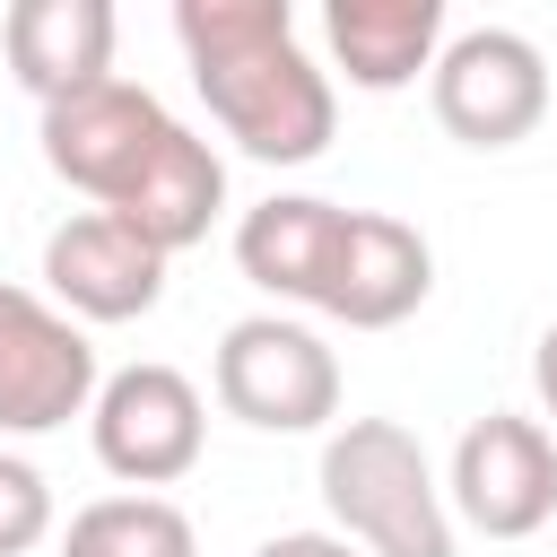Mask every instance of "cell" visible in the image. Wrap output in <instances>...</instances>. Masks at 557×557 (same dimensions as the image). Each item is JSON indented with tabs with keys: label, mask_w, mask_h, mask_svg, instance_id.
<instances>
[{
	"label": "cell",
	"mask_w": 557,
	"mask_h": 557,
	"mask_svg": "<svg viewBox=\"0 0 557 557\" xmlns=\"http://www.w3.org/2000/svg\"><path fill=\"white\" fill-rule=\"evenodd\" d=\"M52 540V479L26 453H0V557H26Z\"/></svg>",
	"instance_id": "cell-16"
},
{
	"label": "cell",
	"mask_w": 557,
	"mask_h": 557,
	"mask_svg": "<svg viewBox=\"0 0 557 557\" xmlns=\"http://www.w3.org/2000/svg\"><path fill=\"white\" fill-rule=\"evenodd\" d=\"M0 52L35 104H61V96L113 78V0H9Z\"/></svg>",
	"instance_id": "cell-11"
},
{
	"label": "cell",
	"mask_w": 557,
	"mask_h": 557,
	"mask_svg": "<svg viewBox=\"0 0 557 557\" xmlns=\"http://www.w3.org/2000/svg\"><path fill=\"white\" fill-rule=\"evenodd\" d=\"M444 505L487 531V540H531L557 522V435L522 409H487L461 426L453 470H444Z\"/></svg>",
	"instance_id": "cell-6"
},
{
	"label": "cell",
	"mask_w": 557,
	"mask_h": 557,
	"mask_svg": "<svg viewBox=\"0 0 557 557\" xmlns=\"http://www.w3.org/2000/svg\"><path fill=\"white\" fill-rule=\"evenodd\" d=\"M339 226H348L339 200H322V191H270V200L244 209V226H235V270H244L261 296H278V305H322Z\"/></svg>",
	"instance_id": "cell-13"
},
{
	"label": "cell",
	"mask_w": 557,
	"mask_h": 557,
	"mask_svg": "<svg viewBox=\"0 0 557 557\" xmlns=\"http://www.w3.org/2000/svg\"><path fill=\"white\" fill-rule=\"evenodd\" d=\"M218 209H226V157H218L191 122H174V131L157 139V157L139 165V183H131L104 218H122L139 244H157V252L174 261V252H191V244L218 226Z\"/></svg>",
	"instance_id": "cell-12"
},
{
	"label": "cell",
	"mask_w": 557,
	"mask_h": 557,
	"mask_svg": "<svg viewBox=\"0 0 557 557\" xmlns=\"http://www.w3.org/2000/svg\"><path fill=\"white\" fill-rule=\"evenodd\" d=\"M322 505L357 557H453L444 479L400 418H348L322 435Z\"/></svg>",
	"instance_id": "cell-2"
},
{
	"label": "cell",
	"mask_w": 557,
	"mask_h": 557,
	"mask_svg": "<svg viewBox=\"0 0 557 557\" xmlns=\"http://www.w3.org/2000/svg\"><path fill=\"white\" fill-rule=\"evenodd\" d=\"M165 131H174V113H165L148 87L96 78V87L44 104V131H35V139H44V165H52L70 191H87L96 209H113V200L139 183V165L157 157Z\"/></svg>",
	"instance_id": "cell-8"
},
{
	"label": "cell",
	"mask_w": 557,
	"mask_h": 557,
	"mask_svg": "<svg viewBox=\"0 0 557 557\" xmlns=\"http://www.w3.org/2000/svg\"><path fill=\"white\" fill-rule=\"evenodd\" d=\"M322 35H331V61H339L348 87L392 96L418 70H435V52H444V0H331Z\"/></svg>",
	"instance_id": "cell-14"
},
{
	"label": "cell",
	"mask_w": 557,
	"mask_h": 557,
	"mask_svg": "<svg viewBox=\"0 0 557 557\" xmlns=\"http://www.w3.org/2000/svg\"><path fill=\"white\" fill-rule=\"evenodd\" d=\"M209 392L226 418H244L261 435H313L339 418V357L322 331H305L287 313H244L218 339Z\"/></svg>",
	"instance_id": "cell-3"
},
{
	"label": "cell",
	"mask_w": 557,
	"mask_h": 557,
	"mask_svg": "<svg viewBox=\"0 0 557 557\" xmlns=\"http://www.w3.org/2000/svg\"><path fill=\"white\" fill-rule=\"evenodd\" d=\"M87 435H96V461H104L122 487L157 496V487H174V479L200 470L209 409H200V383H191V374L139 357V366H122V374L96 383V400H87Z\"/></svg>",
	"instance_id": "cell-4"
},
{
	"label": "cell",
	"mask_w": 557,
	"mask_h": 557,
	"mask_svg": "<svg viewBox=\"0 0 557 557\" xmlns=\"http://www.w3.org/2000/svg\"><path fill=\"white\" fill-rule=\"evenodd\" d=\"M191 513L174 496H96L70 513L61 557H191Z\"/></svg>",
	"instance_id": "cell-15"
},
{
	"label": "cell",
	"mask_w": 557,
	"mask_h": 557,
	"mask_svg": "<svg viewBox=\"0 0 557 557\" xmlns=\"http://www.w3.org/2000/svg\"><path fill=\"white\" fill-rule=\"evenodd\" d=\"M426 287H435V244L392 209H348L313 313H331L348 331H392V322H409L426 305Z\"/></svg>",
	"instance_id": "cell-10"
},
{
	"label": "cell",
	"mask_w": 557,
	"mask_h": 557,
	"mask_svg": "<svg viewBox=\"0 0 557 557\" xmlns=\"http://www.w3.org/2000/svg\"><path fill=\"white\" fill-rule=\"evenodd\" d=\"M252 557H357L339 531H278V540H261Z\"/></svg>",
	"instance_id": "cell-17"
},
{
	"label": "cell",
	"mask_w": 557,
	"mask_h": 557,
	"mask_svg": "<svg viewBox=\"0 0 557 557\" xmlns=\"http://www.w3.org/2000/svg\"><path fill=\"white\" fill-rule=\"evenodd\" d=\"M44 296H52L78 331H87V322H139V313H157V296H165V252L139 244L122 218L78 209V218H61V226L44 235Z\"/></svg>",
	"instance_id": "cell-9"
},
{
	"label": "cell",
	"mask_w": 557,
	"mask_h": 557,
	"mask_svg": "<svg viewBox=\"0 0 557 557\" xmlns=\"http://www.w3.org/2000/svg\"><path fill=\"white\" fill-rule=\"evenodd\" d=\"M96 400V339L35 287L0 278V435H52Z\"/></svg>",
	"instance_id": "cell-7"
},
{
	"label": "cell",
	"mask_w": 557,
	"mask_h": 557,
	"mask_svg": "<svg viewBox=\"0 0 557 557\" xmlns=\"http://www.w3.org/2000/svg\"><path fill=\"white\" fill-rule=\"evenodd\" d=\"M174 44L209 122L261 165H313L339 131L331 70L296 44L287 0H174Z\"/></svg>",
	"instance_id": "cell-1"
},
{
	"label": "cell",
	"mask_w": 557,
	"mask_h": 557,
	"mask_svg": "<svg viewBox=\"0 0 557 557\" xmlns=\"http://www.w3.org/2000/svg\"><path fill=\"white\" fill-rule=\"evenodd\" d=\"M531 392H540V426L557 435V322H548L540 348H531Z\"/></svg>",
	"instance_id": "cell-18"
},
{
	"label": "cell",
	"mask_w": 557,
	"mask_h": 557,
	"mask_svg": "<svg viewBox=\"0 0 557 557\" xmlns=\"http://www.w3.org/2000/svg\"><path fill=\"white\" fill-rule=\"evenodd\" d=\"M426 96L461 148H513L548 122V61L513 26H461V35H444Z\"/></svg>",
	"instance_id": "cell-5"
}]
</instances>
